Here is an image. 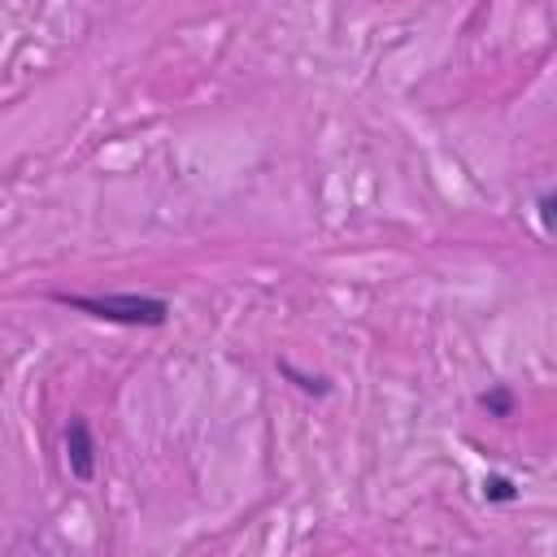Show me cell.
<instances>
[{"instance_id": "7a4b0ae2", "label": "cell", "mask_w": 557, "mask_h": 557, "mask_svg": "<svg viewBox=\"0 0 557 557\" xmlns=\"http://www.w3.org/2000/svg\"><path fill=\"white\" fill-rule=\"evenodd\" d=\"M65 466H70V474L78 483L96 479V440H91L87 418H70L65 422Z\"/></svg>"}, {"instance_id": "8992f818", "label": "cell", "mask_w": 557, "mask_h": 557, "mask_svg": "<svg viewBox=\"0 0 557 557\" xmlns=\"http://www.w3.org/2000/svg\"><path fill=\"white\" fill-rule=\"evenodd\" d=\"M535 213H540V226H544L548 235H557V187L535 200Z\"/></svg>"}, {"instance_id": "5b68a950", "label": "cell", "mask_w": 557, "mask_h": 557, "mask_svg": "<svg viewBox=\"0 0 557 557\" xmlns=\"http://www.w3.org/2000/svg\"><path fill=\"white\" fill-rule=\"evenodd\" d=\"M479 405H483L492 418H513V392H509V387H492V392H483Z\"/></svg>"}, {"instance_id": "277c9868", "label": "cell", "mask_w": 557, "mask_h": 557, "mask_svg": "<svg viewBox=\"0 0 557 557\" xmlns=\"http://www.w3.org/2000/svg\"><path fill=\"white\" fill-rule=\"evenodd\" d=\"M483 500L509 505V500H518V483H513L509 474H487V479H483Z\"/></svg>"}, {"instance_id": "3957f363", "label": "cell", "mask_w": 557, "mask_h": 557, "mask_svg": "<svg viewBox=\"0 0 557 557\" xmlns=\"http://www.w3.org/2000/svg\"><path fill=\"white\" fill-rule=\"evenodd\" d=\"M278 374L283 379H292L300 392H309V396H326L331 392V379L326 374H305V370H296L292 361H278Z\"/></svg>"}, {"instance_id": "6da1fadb", "label": "cell", "mask_w": 557, "mask_h": 557, "mask_svg": "<svg viewBox=\"0 0 557 557\" xmlns=\"http://www.w3.org/2000/svg\"><path fill=\"white\" fill-rule=\"evenodd\" d=\"M57 305L78 309L87 318L100 322H117V326H165L170 318V300L161 296H139V292H109V296H83V292H52Z\"/></svg>"}]
</instances>
